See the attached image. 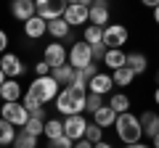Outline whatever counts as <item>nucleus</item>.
Segmentation results:
<instances>
[{
	"label": "nucleus",
	"mask_w": 159,
	"mask_h": 148,
	"mask_svg": "<svg viewBox=\"0 0 159 148\" xmlns=\"http://www.w3.org/2000/svg\"><path fill=\"white\" fill-rule=\"evenodd\" d=\"M29 116H34V119H43V122H48V119H45V108H43V106H40V108H34V111H32Z\"/></svg>",
	"instance_id": "38"
},
{
	"label": "nucleus",
	"mask_w": 159,
	"mask_h": 148,
	"mask_svg": "<svg viewBox=\"0 0 159 148\" xmlns=\"http://www.w3.org/2000/svg\"><path fill=\"white\" fill-rule=\"evenodd\" d=\"M69 3H77V6H88V8L93 6V0H69Z\"/></svg>",
	"instance_id": "41"
},
{
	"label": "nucleus",
	"mask_w": 159,
	"mask_h": 148,
	"mask_svg": "<svg viewBox=\"0 0 159 148\" xmlns=\"http://www.w3.org/2000/svg\"><path fill=\"white\" fill-rule=\"evenodd\" d=\"M69 63H72L74 69H85L93 63V50L88 42H74L72 50H69Z\"/></svg>",
	"instance_id": "8"
},
{
	"label": "nucleus",
	"mask_w": 159,
	"mask_h": 148,
	"mask_svg": "<svg viewBox=\"0 0 159 148\" xmlns=\"http://www.w3.org/2000/svg\"><path fill=\"white\" fill-rule=\"evenodd\" d=\"M82 37H85L88 45H98V42H103V29H101V27H96V24H88Z\"/></svg>",
	"instance_id": "27"
},
{
	"label": "nucleus",
	"mask_w": 159,
	"mask_h": 148,
	"mask_svg": "<svg viewBox=\"0 0 159 148\" xmlns=\"http://www.w3.org/2000/svg\"><path fill=\"white\" fill-rule=\"evenodd\" d=\"M34 74H37V77H51V63H48L45 58L37 61V63H34Z\"/></svg>",
	"instance_id": "33"
},
{
	"label": "nucleus",
	"mask_w": 159,
	"mask_h": 148,
	"mask_svg": "<svg viewBox=\"0 0 159 148\" xmlns=\"http://www.w3.org/2000/svg\"><path fill=\"white\" fill-rule=\"evenodd\" d=\"M127 27L125 24H109L103 27V45L106 48H122L127 42Z\"/></svg>",
	"instance_id": "7"
},
{
	"label": "nucleus",
	"mask_w": 159,
	"mask_h": 148,
	"mask_svg": "<svg viewBox=\"0 0 159 148\" xmlns=\"http://www.w3.org/2000/svg\"><path fill=\"white\" fill-rule=\"evenodd\" d=\"M127 148H154V146H146V143H133V146H127Z\"/></svg>",
	"instance_id": "42"
},
{
	"label": "nucleus",
	"mask_w": 159,
	"mask_h": 148,
	"mask_svg": "<svg viewBox=\"0 0 159 148\" xmlns=\"http://www.w3.org/2000/svg\"><path fill=\"white\" fill-rule=\"evenodd\" d=\"M111 85H114L111 74L98 72L96 77L90 80V85H88V93H96V95H109V93H111Z\"/></svg>",
	"instance_id": "14"
},
{
	"label": "nucleus",
	"mask_w": 159,
	"mask_h": 148,
	"mask_svg": "<svg viewBox=\"0 0 159 148\" xmlns=\"http://www.w3.org/2000/svg\"><path fill=\"white\" fill-rule=\"evenodd\" d=\"M117 116H119L117 111H114L109 103H103L96 114H93V122H96L98 127H103V130H106V127H114V124H117Z\"/></svg>",
	"instance_id": "15"
},
{
	"label": "nucleus",
	"mask_w": 159,
	"mask_h": 148,
	"mask_svg": "<svg viewBox=\"0 0 159 148\" xmlns=\"http://www.w3.org/2000/svg\"><path fill=\"white\" fill-rule=\"evenodd\" d=\"M157 82H159V72H157Z\"/></svg>",
	"instance_id": "48"
},
{
	"label": "nucleus",
	"mask_w": 159,
	"mask_h": 148,
	"mask_svg": "<svg viewBox=\"0 0 159 148\" xmlns=\"http://www.w3.org/2000/svg\"><path fill=\"white\" fill-rule=\"evenodd\" d=\"M13 146H16V148H37V137H34L32 132L21 130L16 135V140H13Z\"/></svg>",
	"instance_id": "29"
},
{
	"label": "nucleus",
	"mask_w": 159,
	"mask_h": 148,
	"mask_svg": "<svg viewBox=\"0 0 159 148\" xmlns=\"http://www.w3.org/2000/svg\"><path fill=\"white\" fill-rule=\"evenodd\" d=\"M16 127L11 124V122H6L3 116H0V146H11L13 140H16Z\"/></svg>",
	"instance_id": "23"
},
{
	"label": "nucleus",
	"mask_w": 159,
	"mask_h": 148,
	"mask_svg": "<svg viewBox=\"0 0 159 148\" xmlns=\"http://www.w3.org/2000/svg\"><path fill=\"white\" fill-rule=\"evenodd\" d=\"M8 80V77H6V74H3V69H0V85H3V82H6Z\"/></svg>",
	"instance_id": "46"
},
{
	"label": "nucleus",
	"mask_w": 159,
	"mask_h": 148,
	"mask_svg": "<svg viewBox=\"0 0 159 148\" xmlns=\"http://www.w3.org/2000/svg\"><path fill=\"white\" fill-rule=\"evenodd\" d=\"M0 98H3V103H16L21 98V85L16 80H6L0 85Z\"/></svg>",
	"instance_id": "20"
},
{
	"label": "nucleus",
	"mask_w": 159,
	"mask_h": 148,
	"mask_svg": "<svg viewBox=\"0 0 159 148\" xmlns=\"http://www.w3.org/2000/svg\"><path fill=\"white\" fill-rule=\"evenodd\" d=\"M61 135H64V122L61 119H48L45 122V137L48 140H56Z\"/></svg>",
	"instance_id": "28"
},
{
	"label": "nucleus",
	"mask_w": 159,
	"mask_h": 148,
	"mask_svg": "<svg viewBox=\"0 0 159 148\" xmlns=\"http://www.w3.org/2000/svg\"><path fill=\"white\" fill-rule=\"evenodd\" d=\"M114 130H117V137L125 143V146L141 143V137H143L141 119H138V116H133L130 111H127V114H119V116H117V124H114Z\"/></svg>",
	"instance_id": "2"
},
{
	"label": "nucleus",
	"mask_w": 159,
	"mask_h": 148,
	"mask_svg": "<svg viewBox=\"0 0 159 148\" xmlns=\"http://www.w3.org/2000/svg\"><path fill=\"white\" fill-rule=\"evenodd\" d=\"M0 116L6 122H11L13 127H27V122H29V111H27V106L24 103H6L3 106V111H0Z\"/></svg>",
	"instance_id": "5"
},
{
	"label": "nucleus",
	"mask_w": 159,
	"mask_h": 148,
	"mask_svg": "<svg viewBox=\"0 0 159 148\" xmlns=\"http://www.w3.org/2000/svg\"><path fill=\"white\" fill-rule=\"evenodd\" d=\"M45 32H48V21L40 19V16H32L27 24H24V34H27L29 40H40Z\"/></svg>",
	"instance_id": "17"
},
{
	"label": "nucleus",
	"mask_w": 159,
	"mask_h": 148,
	"mask_svg": "<svg viewBox=\"0 0 159 148\" xmlns=\"http://www.w3.org/2000/svg\"><path fill=\"white\" fill-rule=\"evenodd\" d=\"M37 6V16L45 19V21H53V19H64L69 8V0H34Z\"/></svg>",
	"instance_id": "4"
},
{
	"label": "nucleus",
	"mask_w": 159,
	"mask_h": 148,
	"mask_svg": "<svg viewBox=\"0 0 159 148\" xmlns=\"http://www.w3.org/2000/svg\"><path fill=\"white\" fill-rule=\"evenodd\" d=\"M141 3H143L146 8H157V6H159V0H141Z\"/></svg>",
	"instance_id": "40"
},
{
	"label": "nucleus",
	"mask_w": 159,
	"mask_h": 148,
	"mask_svg": "<svg viewBox=\"0 0 159 148\" xmlns=\"http://www.w3.org/2000/svg\"><path fill=\"white\" fill-rule=\"evenodd\" d=\"M154 148H159V135H157V137H154Z\"/></svg>",
	"instance_id": "47"
},
{
	"label": "nucleus",
	"mask_w": 159,
	"mask_h": 148,
	"mask_svg": "<svg viewBox=\"0 0 159 148\" xmlns=\"http://www.w3.org/2000/svg\"><path fill=\"white\" fill-rule=\"evenodd\" d=\"M6 48H8V34L0 29V53H6Z\"/></svg>",
	"instance_id": "37"
},
{
	"label": "nucleus",
	"mask_w": 159,
	"mask_h": 148,
	"mask_svg": "<svg viewBox=\"0 0 159 148\" xmlns=\"http://www.w3.org/2000/svg\"><path fill=\"white\" fill-rule=\"evenodd\" d=\"M109 106H111L117 114H127V111H130V98H127L125 93H114L111 101H109Z\"/></svg>",
	"instance_id": "26"
},
{
	"label": "nucleus",
	"mask_w": 159,
	"mask_h": 148,
	"mask_svg": "<svg viewBox=\"0 0 159 148\" xmlns=\"http://www.w3.org/2000/svg\"><path fill=\"white\" fill-rule=\"evenodd\" d=\"M27 93L34 98V101H40L43 106H45V103H51V101H56V98H58L61 85H58L53 77H34V82L29 85Z\"/></svg>",
	"instance_id": "3"
},
{
	"label": "nucleus",
	"mask_w": 159,
	"mask_h": 148,
	"mask_svg": "<svg viewBox=\"0 0 159 148\" xmlns=\"http://www.w3.org/2000/svg\"><path fill=\"white\" fill-rule=\"evenodd\" d=\"M103 63H106L111 72H117V69L127 66V53H122V48H109L106 56H103Z\"/></svg>",
	"instance_id": "19"
},
{
	"label": "nucleus",
	"mask_w": 159,
	"mask_h": 148,
	"mask_svg": "<svg viewBox=\"0 0 159 148\" xmlns=\"http://www.w3.org/2000/svg\"><path fill=\"white\" fill-rule=\"evenodd\" d=\"M51 146L53 148H74V140L66 137V135H61V137H56V140H51Z\"/></svg>",
	"instance_id": "34"
},
{
	"label": "nucleus",
	"mask_w": 159,
	"mask_h": 148,
	"mask_svg": "<svg viewBox=\"0 0 159 148\" xmlns=\"http://www.w3.org/2000/svg\"><path fill=\"white\" fill-rule=\"evenodd\" d=\"M24 106H27V111H29V114H32V111H34V108H40V106H43V103H40V101H34V98L32 95H29V93H27V95H24Z\"/></svg>",
	"instance_id": "36"
},
{
	"label": "nucleus",
	"mask_w": 159,
	"mask_h": 148,
	"mask_svg": "<svg viewBox=\"0 0 159 148\" xmlns=\"http://www.w3.org/2000/svg\"><path fill=\"white\" fill-rule=\"evenodd\" d=\"M64 19L69 21V27H82L85 21H90V8L88 6H77V3H69Z\"/></svg>",
	"instance_id": "13"
},
{
	"label": "nucleus",
	"mask_w": 159,
	"mask_h": 148,
	"mask_svg": "<svg viewBox=\"0 0 159 148\" xmlns=\"http://www.w3.org/2000/svg\"><path fill=\"white\" fill-rule=\"evenodd\" d=\"M74 148H93V143L90 140H77V143H74Z\"/></svg>",
	"instance_id": "39"
},
{
	"label": "nucleus",
	"mask_w": 159,
	"mask_h": 148,
	"mask_svg": "<svg viewBox=\"0 0 159 148\" xmlns=\"http://www.w3.org/2000/svg\"><path fill=\"white\" fill-rule=\"evenodd\" d=\"M109 19H111V11H109V3L106 0H93L90 6V24L96 27H109Z\"/></svg>",
	"instance_id": "12"
},
{
	"label": "nucleus",
	"mask_w": 159,
	"mask_h": 148,
	"mask_svg": "<svg viewBox=\"0 0 159 148\" xmlns=\"http://www.w3.org/2000/svg\"><path fill=\"white\" fill-rule=\"evenodd\" d=\"M154 21H157V24H159V6H157V8H154Z\"/></svg>",
	"instance_id": "44"
},
{
	"label": "nucleus",
	"mask_w": 159,
	"mask_h": 148,
	"mask_svg": "<svg viewBox=\"0 0 159 148\" xmlns=\"http://www.w3.org/2000/svg\"><path fill=\"white\" fill-rule=\"evenodd\" d=\"M127 66L135 72V77L138 74H143L148 69V58L143 56V53H127Z\"/></svg>",
	"instance_id": "24"
},
{
	"label": "nucleus",
	"mask_w": 159,
	"mask_h": 148,
	"mask_svg": "<svg viewBox=\"0 0 159 148\" xmlns=\"http://www.w3.org/2000/svg\"><path fill=\"white\" fill-rule=\"evenodd\" d=\"M90 50H93V61H103V56H106L109 48L103 45V42H98V45H90Z\"/></svg>",
	"instance_id": "35"
},
{
	"label": "nucleus",
	"mask_w": 159,
	"mask_h": 148,
	"mask_svg": "<svg viewBox=\"0 0 159 148\" xmlns=\"http://www.w3.org/2000/svg\"><path fill=\"white\" fill-rule=\"evenodd\" d=\"M111 80H114V85L127 87V85H133V80H135V72H133L130 66H122V69H117V72H111Z\"/></svg>",
	"instance_id": "22"
},
{
	"label": "nucleus",
	"mask_w": 159,
	"mask_h": 148,
	"mask_svg": "<svg viewBox=\"0 0 159 148\" xmlns=\"http://www.w3.org/2000/svg\"><path fill=\"white\" fill-rule=\"evenodd\" d=\"M48 34H53L56 40L69 37V21L66 19H53V21H48Z\"/></svg>",
	"instance_id": "21"
},
{
	"label": "nucleus",
	"mask_w": 159,
	"mask_h": 148,
	"mask_svg": "<svg viewBox=\"0 0 159 148\" xmlns=\"http://www.w3.org/2000/svg\"><path fill=\"white\" fill-rule=\"evenodd\" d=\"M0 69H3V74H6L8 80H16V77L24 74V63H21V58H19L16 53H3V58H0Z\"/></svg>",
	"instance_id": "9"
},
{
	"label": "nucleus",
	"mask_w": 159,
	"mask_h": 148,
	"mask_svg": "<svg viewBox=\"0 0 159 148\" xmlns=\"http://www.w3.org/2000/svg\"><path fill=\"white\" fill-rule=\"evenodd\" d=\"M138 119H141V127H143V135L146 137H157L159 135V114H154V111H143L141 116H138Z\"/></svg>",
	"instance_id": "16"
},
{
	"label": "nucleus",
	"mask_w": 159,
	"mask_h": 148,
	"mask_svg": "<svg viewBox=\"0 0 159 148\" xmlns=\"http://www.w3.org/2000/svg\"><path fill=\"white\" fill-rule=\"evenodd\" d=\"M51 77H53V80L58 82V85L69 87V85H74V77H77V69H74L72 63H64V66L53 69V72H51Z\"/></svg>",
	"instance_id": "18"
},
{
	"label": "nucleus",
	"mask_w": 159,
	"mask_h": 148,
	"mask_svg": "<svg viewBox=\"0 0 159 148\" xmlns=\"http://www.w3.org/2000/svg\"><path fill=\"white\" fill-rule=\"evenodd\" d=\"M93 148H111V146H109V143H103V140H101V143H96V146H93Z\"/></svg>",
	"instance_id": "43"
},
{
	"label": "nucleus",
	"mask_w": 159,
	"mask_h": 148,
	"mask_svg": "<svg viewBox=\"0 0 159 148\" xmlns=\"http://www.w3.org/2000/svg\"><path fill=\"white\" fill-rule=\"evenodd\" d=\"M154 101H157V106H159V87L154 90Z\"/></svg>",
	"instance_id": "45"
},
{
	"label": "nucleus",
	"mask_w": 159,
	"mask_h": 148,
	"mask_svg": "<svg viewBox=\"0 0 159 148\" xmlns=\"http://www.w3.org/2000/svg\"><path fill=\"white\" fill-rule=\"evenodd\" d=\"M43 58H45V61L51 63V72H53V69H58V66H64V63L69 61L66 48H64L61 42H51V45L45 48V53H43Z\"/></svg>",
	"instance_id": "10"
},
{
	"label": "nucleus",
	"mask_w": 159,
	"mask_h": 148,
	"mask_svg": "<svg viewBox=\"0 0 159 148\" xmlns=\"http://www.w3.org/2000/svg\"><path fill=\"white\" fill-rule=\"evenodd\" d=\"M103 106V95H96V93H88V103H85V108L90 111V114H96L98 108Z\"/></svg>",
	"instance_id": "32"
},
{
	"label": "nucleus",
	"mask_w": 159,
	"mask_h": 148,
	"mask_svg": "<svg viewBox=\"0 0 159 148\" xmlns=\"http://www.w3.org/2000/svg\"><path fill=\"white\" fill-rule=\"evenodd\" d=\"M21 130H27V132H32L34 137H40V135H45V122H43V119H34V116H29L27 127H21Z\"/></svg>",
	"instance_id": "30"
},
{
	"label": "nucleus",
	"mask_w": 159,
	"mask_h": 148,
	"mask_svg": "<svg viewBox=\"0 0 159 148\" xmlns=\"http://www.w3.org/2000/svg\"><path fill=\"white\" fill-rule=\"evenodd\" d=\"M11 13L13 19L27 24L32 16H37V6H34V0H11Z\"/></svg>",
	"instance_id": "11"
},
{
	"label": "nucleus",
	"mask_w": 159,
	"mask_h": 148,
	"mask_svg": "<svg viewBox=\"0 0 159 148\" xmlns=\"http://www.w3.org/2000/svg\"><path fill=\"white\" fill-rule=\"evenodd\" d=\"M85 130H88V122L82 114H72V116H64V135L72 137L74 143L77 140H85Z\"/></svg>",
	"instance_id": "6"
},
{
	"label": "nucleus",
	"mask_w": 159,
	"mask_h": 148,
	"mask_svg": "<svg viewBox=\"0 0 159 148\" xmlns=\"http://www.w3.org/2000/svg\"><path fill=\"white\" fill-rule=\"evenodd\" d=\"M85 103H88V90L80 85H69L58 93L56 98V108L58 114L64 116H72V114H82L85 111Z\"/></svg>",
	"instance_id": "1"
},
{
	"label": "nucleus",
	"mask_w": 159,
	"mask_h": 148,
	"mask_svg": "<svg viewBox=\"0 0 159 148\" xmlns=\"http://www.w3.org/2000/svg\"><path fill=\"white\" fill-rule=\"evenodd\" d=\"M85 140H90L93 146H96V143H101V140H103V127H98L96 122H93V124H88V130H85Z\"/></svg>",
	"instance_id": "31"
},
{
	"label": "nucleus",
	"mask_w": 159,
	"mask_h": 148,
	"mask_svg": "<svg viewBox=\"0 0 159 148\" xmlns=\"http://www.w3.org/2000/svg\"><path fill=\"white\" fill-rule=\"evenodd\" d=\"M98 74V69H96V63H90V66H85V69H77V77H74V85H80V87H85L88 90V85H90V80Z\"/></svg>",
	"instance_id": "25"
}]
</instances>
